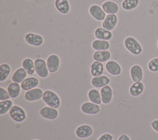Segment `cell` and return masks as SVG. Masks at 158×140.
Here are the masks:
<instances>
[{
  "label": "cell",
  "instance_id": "cb8c5ba5",
  "mask_svg": "<svg viewBox=\"0 0 158 140\" xmlns=\"http://www.w3.org/2000/svg\"><path fill=\"white\" fill-rule=\"evenodd\" d=\"M21 86H20L19 83L12 82L7 87V91L11 98H15L18 97L20 93Z\"/></svg>",
  "mask_w": 158,
  "mask_h": 140
},
{
  "label": "cell",
  "instance_id": "e575fe53",
  "mask_svg": "<svg viewBox=\"0 0 158 140\" xmlns=\"http://www.w3.org/2000/svg\"><path fill=\"white\" fill-rule=\"evenodd\" d=\"M151 127L157 132H158V120H154L151 123Z\"/></svg>",
  "mask_w": 158,
  "mask_h": 140
},
{
  "label": "cell",
  "instance_id": "4fadbf2b",
  "mask_svg": "<svg viewBox=\"0 0 158 140\" xmlns=\"http://www.w3.org/2000/svg\"><path fill=\"white\" fill-rule=\"evenodd\" d=\"M39 84V80L36 77H30L25 78L21 83L20 86L22 90L28 91L36 88Z\"/></svg>",
  "mask_w": 158,
  "mask_h": 140
},
{
  "label": "cell",
  "instance_id": "d4e9b609",
  "mask_svg": "<svg viewBox=\"0 0 158 140\" xmlns=\"http://www.w3.org/2000/svg\"><path fill=\"white\" fill-rule=\"evenodd\" d=\"M144 84L141 82L133 83L129 88V92L133 96H138L142 93L144 90Z\"/></svg>",
  "mask_w": 158,
  "mask_h": 140
},
{
  "label": "cell",
  "instance_id": "1f68e13d",
  "mask_svg": "<svg viewBox=\"0 0 158 140\" xmlns=\"http://www.w3.org/2000/svg\"><path fill=\"white\" fill-rule=\"evenodd\" d=\"M148 69L152 72L158 71V58H152L149 61L148 64Z\"/></svg>",
  "mask_w": 158,
  "mask_h": 140
},
{
  "label": "cell",
  "instance_id": "f546056e",
  "mask_svg": "<svg viewBox=\"0 0 158 140\" xmlns=\"http://www.w3.org/2000/svg\"><path fill=\"white\" fill-rule=\"evenodd\" d=\"M139 4V0H123L122 7L125 10H131L135 9Z\"/></svg>",
  "mask_w": 158,
  "mask_h": 140
},
{
  "label": "cell",
  "instance_id": "4dcf8cb0",
  "mask_svg": "<svg viewBox=\"0 0 158 140\" xmlns=\"http://www.w3.org/2000/svg\"><path fill=\"white\" fill-rule=\"evenodd\" d=\"M13 106L12 101L10 99H7L0 101V114L3 115L6 114L10 111L11 107Z\"/></svg>",
  "mask_w": 158,
  "mask_h": 140
},
{
  "label": "cell",
  "instance_id": "9a60e30c",
  "mask_svg": "<svg viewBox=\"0 0 158 140\" xmlns=\"http://www.w3.org/2000/svg\"><path fill=\"white\" fill-rule=\"evenodd\" d=\"M106 69L111 75L118 76L121 73L122 69L120 64L115 61L110 60L106 63Z\"/></svg>",
  "mask_w": 158,
  "mask_h": 140
},
{
  "label": "cell",
  "instance_id": "83f0119b",
  "mask_svg": "<svg viewBox=\"0 0 158 140\" xmlns=\"http://www.w3.org/2000/svg\"><path fill=\"white\" fill-rule=\"evenodd\" d=\"M88 97L89 101L94 104L99 105L102 102L100 92L96 89H91L88 93Z\"/></svg>",
  "mask_w": 158,
  "mask_h": 140
},
{
  "label": "cell",
  "instance_id": "484cf974",
  "mask_svg": "<svg viewBox=\"0 0 158 140\" xmlns=\"http://www.w3.org/2000/svg\"><path fill=\"white\" fill-rule=\"evenodd\" d=\"M27 72L23 68H18L13 74L12 76V80L16 83H22V82L26 78Z\"/></svg>",
  "mask_w": 158,
  "mask_h": 140
},
{
  "label": "cell",
  "instance_id": "d6986e66",
  "mask_svg": "<svg viewBox=\"0 0 158 140\" xmlns=\"http://www.w3.org/2000/svg\"><path fill=\"white\" fill-rule=\"evenodd\" d=\"M102 8L106 14H115L118 11V5L111 1H105L102 4Z\"/></svg>",
  "mask_w": 158,
  "mask_h": 140
},
{
  "label": "cell",
  "instance_id": "2e32d148",
  "mask_svg": "<svg viewBox=\"0 0 158 140\" xmlns=\"http://www.w3.org/2000/svg\"><path fill=\"white\" fill-rule=\"evenodd\" d=\"M94 34L96 39L100 40L109 41L112 37V33L110 31L107 30L102 27L97 28L94 32Z\"/></svg>",
  "mask_w": 158,
  "mask_h": 140
},
{
  "label": "cell",
  "instance_id": "30bf717a",
  "mask_svg": "<svg viewBox=\"0 0 158 140\" xmlns=\"http://www.w3.org/2000/svg\"><path fill=\"white\" fill-rule=\"evenodd\" d=\"M43 91L39 88H35L28 91H27L25 93L24 98L27 101H35L40 99L43 97Z\"/></svg>",
  "mask_w": 158,
  "mask_h": 140
},
{
  "label": "cell",
  "instance_id": "7c38bea8",
  "mask_svg": "<svg viewBox=\"0 0 158 140\" xmlns=\"http://www.w3.org/2000/svg\"><path fill=\"white\" fill-rule=\"evenodd\" d=\"M40 114L43 118L48 120H54L59 115L58 111L56 108L49 106H46L41 108L40 111Z\"/></svg>",
  "mask_w": 158,
  "mask_h": 140
},
{
  "label": "cell",
  "instance_id": "8fae6325",
  "mask_svg": "<svg viewBox=\"0 0 158 140\" xmlns=\"http://www.w3.org/2000/svg\"><path fill=\"white\" fill-rule=\"evenodd\" d=\"M81 111L86 114L95 115L99 112L100 107L98 104L92 102H85L81 104Z\"/></svg>",
  "mask_w": 158,
  "mask_h": 140
},
{
  "label": "cell",
  "instance_id": "4316f807",
  "mask_svg": "<svg viewBox=\"0 0 158 140\" xmlns=\"http://www.w3.org/2000/svg\"><path fill=\"white\" fill-rule=\"evenodd\" d=\"M22 68L26 71L28 74L32 75L35 71V63L32 59L30 58H25L22 61Z\"/></svg>",
  "mask_w": 158,
  "mask_h": 140
},
{
  "label": "cell",
  "instance_id": "ba28073f",
  "mask_svg": "<svg viewBox=\"0 0 158 140\" xmlns=\"http://www.w3.org/2000/svg\"><path fill=\"white\" fill-rule=\"evenodd\" d=\"M89 12L94 19L98 21H103L106 17V12L102 8L96 4H93L90 6Z\"/></svg>",
  "mask_w": 158,
  "mask_h": 140
},
{
  "label": "cell",
  "instance_id": "277c9868",
  "mask_svg": "<svg viewBox=\"0 0 158 140\" xmlns=\"http://www.w3.org/2000/svg\"><path fill=\"white\" fill-rule=\"evenodd\" d=\"M9 112L10 117L17 122H21L26 119L27 115L25 111L17 105L13 106Z\"/></svg>",
  "mask_w": 158,
  "mask_h": 140
},
{
  "label": "cell",
  "instance_id": "ffe728a7",
  "mask_svg": "<svg viewBox=\"0 0 158 140\" xmlns=\"http://www.w3.org/2000/svg\"><path fill=\"white\" fill-rule=\"evenodd\" d=\"M54 5L60 14H67L69 12L70 4L68 0H55Z\"/></svg>",
  "mask_w": 158,
  "mask_h": 140
},
{
  "label": "cell",
  "instance_id": "8d00e7d4",
  "mask_svg": "<svg viewBox=\"0 0 158 140\" xmlns=\"http://www.w3.org/2000/svg\"><path fill=\"white\" fill-rule=\"evenodd\" d=\"M157 48H158V41H157Z\"/></svg>",
  "mask_w": 158,
  "mask_h": 140
},
{
  "label": "cell",
  "instance_id": "d6a6232c",
  "mask_svg": "<svg viewBox=\"0 0 158 140\" xmlns=\"http://www.w3.org/2000/svg\"><path fill=\"white\" fill-rule=\"evenodd\" d=\"M10 96L7 90L4 89L3 87H0V101H4L7 99H9Z\"/></svg>",
  "mask_w": 158,
  "mask_h": 140
},
{
  "label": "cell",
  "instance_id": "9c48e42d",
  "mask_svg": "<svg viewBox=\"0 0 158 140\" xmlns=\"http://www.w3.org/2000/svg\"><path fill=\"white\" fill-rule=\"evenodd\" d=\"M118 18L115 14H107L102 21V27L107 30L111 31L116 26Z\"/></svg>",
  "mask_w": 158,
  "mask_h": 140
},
{
  "label": "cell",
  "instance_id": "74e56055",
  "mask_svg": "<svg viewBox=\"0 0 158 140\" xmlns=\"http://www.w3.org/2000/svg\"><path fill=\"white\" fill-rule=\"evenodd\" d=\"M35 140H36V139H35Z\"/></svg>",
  "mask_w": 158,
  "mask_h": 140
},
{
  "label": "cell",
  "instance_id": "7a4b0ae2",
  "mask_svg": "<svg viewBox=\"0 0 158 140\" xmlns=\"http://www.w3.org/2000/svg\"><path fill=\"white\" fill-rule=\"evenodd\" d=\"M124 45L128 52L133 55H139L142 52V47L138 41L131 36L127 37L124 40Z\"/></svg>",
  "mask_w": 158,
  "mask_h": 140
},
{
  "label": "cell",
  "instance_id": "6da1fadb",
  "mask_svg": "<svg viewBox=\"0 0 158 140\" xmlns=\"http://www.w3.org/2000/svg\"><path fill=\"white\" fill-rule=\"evenodd\" d=\"M43 101L49 107L58 108L60 104V100L59 96L52 90H46L43 93Z\"/></svg>",
  "mask_w": 158,
  "mask_h": 140
},
{
  "label": "cell",
  "instance_id": "52a82bcc",
  "mask_svg": "<svg viewBox=\"0 0 158 140\" xmlns=\"http://www.w3.org/2000/svg\"><path fill=\"white\" fill-rule=\"evenodd\" d=\"M46 64L49 72L53 73L56 72L58 70L60 65L59 57L55 54L50 55L47 58Z\"/></svg>",
  "mask_w": 158,
  "mask_h": 140
},
{
  "label": "cell",
  "instance_id": "d590c367",
  "mask_svg": "<svg viewBox=\"0 0 158 140\" xmlns=\"http://www.w3.org/2000/svg\"><path fill=\"white\" fill-rule=\"evenodd\" d=\"M118 140H130V139L127 135L123 134L119 136V138H118Z\"/></svg>",
  "mask_w": 158,
  "mask_h": 140
},
{
  "label": "cell",
  "instance_id": "f1b7e54d",
  "mask_svg": "<svg viewBox=\"0 0 158 140\" xmlns=\"http://www.w3.org/2000/svg\"><path fill=\"white\" fill-rule=\"evenodd\" d=\"M11 71L10 66L7 63H2L0 65V81L6 80L9 77Z\"/></svg>",
  "mask_w": 158,
  "mask_h": 140
},
{
  "label": "cell",
  "instance_id": "603a6c76",
  "mask_svg": "<svg viewBox=\"0 0 158 140\" xmlns=\"http://www.w3.org/2000/svg\"><path fill=\"white\" fill-rule=\"evenodd\" d=\"M92 48L96 51L99 50H107L110 47V44L108 41L96 39L92 42Z\"/></svg>",
  "mask_w": 158,
  "mask_h": 140
},
{
  "label": "cell",
  "instance_id": "5bb4252c",
  "mask_svg": "<svg viewBox=\"0 0 158 140\" xmlns=\"http://www.w3.org/2000/svg\"><path fill=\"white\" fill-rule=\"evenodd\" d=\"M100 94H101V101L102 103L107 104L111 101L112 98L113 92L110 86L106 85L102 87L100 90Z\"/></svg>",
  "mask_w": 158,
  "mask_h": 140
},
{
  "label": "cell",
  "instance_id": "ac0fdd59",
  "mask_svg": "<svg viewBox=\"0 0 158 140\" xmlns=\"http://www.w3.org/2000/svg\"><path fill=\"white\" fill-rule=\"evenodd\" d=\"M110 80L106 76L93 77L91 80V85L96 88H102L109 84Z\"/></svg>",
  "mask_w": 158,
  "mask_h": 140
},
{
  "label": "cell",
  "instance_id": "44dd1931",
  "mask_svg": "<svg viewBox=\"0 0 158 140\" xmlns=\"http://www.w3.org/2000/svg\"><path fill=\"white\" fill-rule=\"evenodd\" d=\"M103 72L104 66L101 62L95 61L92 63L90 68V72L93 77L102 76Z\"/></svg>",
  "mask_w": 158,
  "mask_h": 140
},
{
  "label": "cell",
  "instance_id": "3957f363",
  "mask_svg": "<svg viewBox=\"0 0 158 140\" xmlns=\"http://www.w3.org/2000/svg\"><path fill=\"white\" fill-rule=\"evenodd\" d=\"M35 69L36 73L42 78H46L49 74L46 61L43 58H36L35 61Z\"/></svg>",
  "mask_w": 158,
  "mask_h": 140
},
{
  "label": "cell",
  "instance_id": "e0dca14e",
  "mask_svg": "<svg viewBox=\"0 0 158 140\" xmlns=\"http://www.w3.org/2000/svg\"><path fill=\"white\" fill-rule=\"evenodd\" d=\"M130 76L132 80L135 82H141L143 79V69L138 64L132 66L130 70Z\"/></svg>",
  "mask_w": 158,
  "mask_h": 140
},
{
  "label": "cell",
  "instance_id": "7402d4cb",
  "mask_svg": "<svg viewBox=\"0 0 158 140\" xmlns=\"http://www.w3.org/2000/svg\"><path fill=\"white\" fill-rule=\"evenodd\" d=\"M93 57L95 61L102 63L109 60L110 58V53L108 50L96 51L93 53Z\"/></svg>",
  "mask_w": 158,
  "mask_h": 140
},
{
  "label": "cell",
  "instance_id": "5b68a950",
  "mask_svg": "<svg viewBox=\"0 0 158 140\" xmlns=\"http://www.w3.org/2000/svg\"><path fill=\"white\" fill-rule=\"evenodd\" d=\"M25 40L27 44L35 47L41 45L44 41L43 37L41 35L33 33H27L25 36Z\"/></svg>",
  "mask_w": 158,
  "mask_h": 140
},
{
  "label": "cell",
  "instance_id": "836d02e7",
  "mask_svg": "<svg viewBox=\"0 0 158 140\" xmlns=\"http://www.w3.org/2000/svg\"><path fill=\"white\" fill-rule=\"evenodd\" d=\"M113 136L109 133H105L102 134L98 140H112Z\"/></svg>",
  "mask_w": 158,
  "mask_h": 140
},
{
  "label": "cell",
  "instance_id": "8992f818",
  "mask_svg": "<svg viewBox=\"0 0 158 140\" xmlns=\"http://www.w3.org/2000/svg\"><path fill=\"white\" fill-rule=\"evenodd\" d=\"M93 133V128L89 125H81L78 126L75 130L76 136L81 139L89 138Z\"/></svg>",
  "mask_w": 158,
  "mask_h": 140
}]
</instances>
